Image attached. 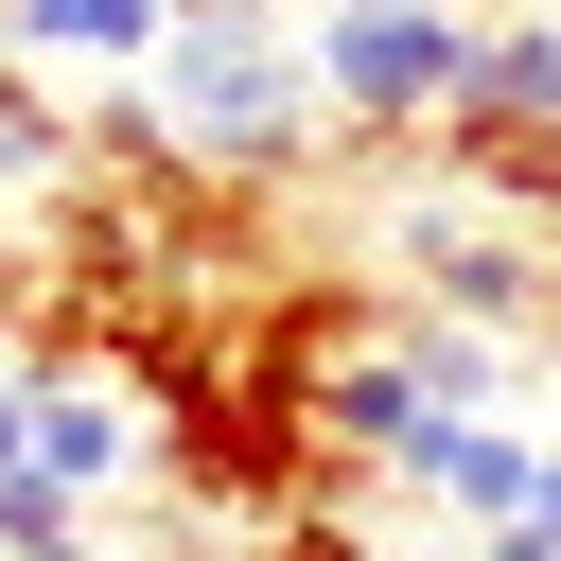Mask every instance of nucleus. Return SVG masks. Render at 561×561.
<instances>
[{"mask_svg":"<svg viewBox=\"0 0 561 561\" xmlns=\"http://www.w3.org/2000/svg\"><path fill=\"white\" fill-rule=\"evenodd\" d=\"M140 88H158V140H193V158H228V175H263V158H298V140L333 123L316 35H280L263 0H193Z\"/></svg>","mask_w":561,"mask_h":561,"instance_id":"f257e3e1","label":"nucleus"},{"mask_svg":"<svg viewBox=\"0 0 561 561\" xmlns=\"http://www.w3.org/2000/svg\"><path fill=\"white\" fill-rule=\"evenodd\" d=\"M316 88H333V123H368V140L456 123V105H473V18H456V0H316Z\"/></svg>","mask_w":561,"mask_h":561,"instance_id":"f03ea898","label":"nucleus"},{"mask_svg":"<svg viewBox=\"0 0 561 561\" xmlns=\"http://www.w3.org/2000/svg\"><path fill=\"white\" fill-rule=\"evenodd\" d=\"M35 368V473L70 491V508H105L140 456H158V403L123 386V368H70V351H18Z\"/></svg>","mask_w":561,"mask_h":561,"instance_id":"7ed1b4c3","label":"nucleus"},{"mask_svg":"<svg viewBox=\"0 0 561 561\" xmlns=\"http://www.w3.org/2000/svg\"><path fill=\"white\" fill-rule=\"evenodd\" d=\"M403 263H421V316H473V333H526V316H543V245H526V228L421 210V228H403Z\"/></svg>","mask_w":561,"mask_h":561,"instance_id":"20e7f679","label":"nucleus"},{"mask_svg":"<svg viewBox=\"0 0 561 561\" xmlns=\"http://www.w3.org/2000/svg\"><path fill=\"white\" fill-rule=\"evenodd\" d=\"M175 18H193V0H0V53H70V70H123V88H140V70L175 53Z\"/></svg>","mask_w":561,"mask_h":561,"instance_id":"39448f33","label":"nucleus"},{"mask_svg":"<svg viewBox=\"0 0 561 561\" xmlns=\"http://www.w3.org/2000/svg\"><path fill=\"white\" fill-rule=\"evenodd\" d=\"M473 140H543L561 123V18H508V35H473V105H456Z\"/></svg>","mask_w":561,"mask_h":561,"instance_id":"423d86ee","label":"nucleus"},{"mask_svg":"<svg viewBox=\"0 0 561 561\" xmlns=\"http://www.w3.org/2000/svg\"><path fill=\"white\" fill-rule=\"evenodd\" d=\"M245 561H386L351 508H280V526H245Z\"/></svg>","mask_w":561,"mask_h":561,"instance_id":"0eeeda50","label":"nucleus"},{"mask_svg":"<svg viewBox=\"0 0 561 561\" xmlns=\"http://www.w3.org/2000/svg\"><path fill=\"white\" fill-rule=\"evenodd\" d=\"M53 158H70V123H53V105H18V88H0V193H35V175H53Z\"/></svg>","mask_w":561,"mask_h":561,"instance_id":"6e6552de","label":"nucleus"},{"mask_svg":"<svg viewBox=\"0 0 561 561\" xmlns=\"http://www.w3.org/2000/svg\"><path fill=\"white\" fill-rule=\"evenodd\" d=\"M35 473V368H0V491Z\"/></svg>","mask_w":561,"mask_h":561,"instance_id":"1a4fd4ad","label":"nucleus"},{"mask_svg":"<svg viewBox=\"0 0 561 561\" xmlns=\"http://www.w3.org/2000/svg\"><path fill=\"white\" fill-rule=\"evenodd\" d=\"M526 526H543V543H561V456H543V508H526Z\"/></svg>","mask_w":561,"mask_h":561,"instance_id":"9d476101","label":"nucleus"}]
</instances>
